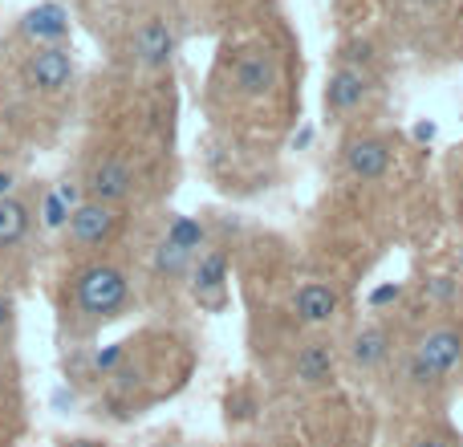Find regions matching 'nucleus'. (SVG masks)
I'll use <instances>...</instances> for the list:
<instances>
[{
    "mask_svg": "<svg viewBox=\"0 0 463 447\" xmlns=\"http://www.w3.org/2000/svg\"><path fill=\"white\" fill-rule=\"evenodd\" d=\"M13 329H16V301L8 289H0V346L13 342Z\"/></svg>",
    "mask_w": 463,
    "mask_h": 447,
    "instance_id": "19",
    "label": "nucleus"
},
{
    "mask_svg": "<svg viewBox=\"0 0 463 447\" xmlns=\"http://www.w3.org/2000/svg\"><path fill=\"white\" fill-rule=\"evenodd\" d=\"M391 346H394L391 329H386L383 321H370V326L354 329V338H350V346H345V354H350V366H354V370L370 375V370H378L386 358H391Z\"/></svg>",
    "mask_w": 463,
    "mask_h": 447,
    "instance_id": "13",
    "label": "nucleus"
},
{
    "mask_svg": "<svg viewBox=\"0 0 463 447\" xmlns=\"http://www.w3.org/2000/svg\"><path fill=\"white\" fill-rule=\"evenodd\" d=\"M73 309L86 321L102 326V321H114L122 309L130 305V277L127 269L110 261H90L73 272Z\"/></svg>",
    "mask_w": 463,
    "mask_h": 447,
    "instance_id": "1",
    "label": "nucleus"
},
{
    "mask_svg": "<svg viewBox=\"0 0 463 447\" xmlns=\"http://www.w3.org/2000/svg\"><path fill=\"white\" fill-rule=\"evenodd\" d=\"M337 375V346L329 342V338H313V342H305L301 350L293 354V378L297 386H309V391H317V386H329Z\"/></svg>",
    "mask_w": 463,
    "mask_h": 447,
    "instance_id": "9",
    "label": "nucleus"
},
{
    "mask_svg": "<svg viewBox=\"0 0 463 447\" xmlns=\"http://www.w3.org/2000/svg\"><path fill=\"white\" fill-rule=\"evenodd\" d=\"M167 244H175V248H184V252H192V256H200L203 252V240H208V232H203V224L200 220H192V216H175L167 224Z\"/></svg>",
    "mask_w": 463,
    "mask_h": 447,
    "instance_id": "16",
    "label": "nucleus"
},
{
    "mask_svg": "<svg viewBox=\"0 0 463 447\" xmlns=\"http://www.w3.org/2000/svg\"><path fill=\"white\" fill-rule=\"evenodd\" d=\"M175 53V33L163 16H146L143 24L135 29V62L143 70H163Z\"/></svg>",
    "mask_w": 463,
    "mask_h": 447,
    "instance_id": "12",
    "label": "nucleus"
},
{
    "mask_svg": "<svg viewBox=\"0 0 463 447\" xmlns=\"http://www.w3.org/2000/svg\"><path fill=\"white\" fill-rule=\"evenodd\" d=\"M415 135H419V138H431V135H435V127H431V122H419Z\"/></svg>",
    "mask_w": 463,
    "mask_h": 447,
    "instance_id": "23",
    "label": "nucleus"
},
{
    "mask_svg": "<svg viewBox=\"0 0 463 447\" xmlns=\"http://www.w3.org/2000/svg\"><path fill=\"white\" fill-rule=\"evenodd\" d=\"M411 447H456V443H451L448 435H419V440L411 443Z\"/></svg>",
    "mask_w": 463,
    "mask_h": 447,
    "instance_id": "21",
    "label": "nucleus"
},
{
    "mask_svg": "<svg viewBox=\"0 0 463 447\" xmlns=\"http://www.w3.org/2000/svg\"><path fill=\"white\" fill-rule=\"evenodd\" d=\"M293 313L305 326H329V321L342 313V293L326 281H305L293 293Z\"/></svg>",
    "mask_w": 463,
    "mask_h": 447,
    "instance_id": "11",
    "label": "nucleus"
},
{
    "mask_svg": "<svg viewBox=\"0 0 463 447\" xmlns=\"http://www.w3.org/2000/svg\"><path fill=\"white\" fill-rule=\"evenodd\" d=\"M419 5H423V8H443L448 0H419Z\"/></svg>",
    "mask_w": 463,
    "mask_h": 447,
    "instance_id": "25",
    "label": "nucleus"
},
{
    "mask_svg": "<svg viewBox=\"0 0 463 447\" xmlns=\"http://www.w3.org/2000/svg\"><path fill=\"white\" fill-rule=\"evenodd\" d=\"M386 301H399V285H383L374 297H370V305H386Z\"/></svg>",
    "mask_w": 463,
    "mask_h": 447,
    "instance_id": "20",
    "label": "nucleus"
},
{
    "mask_svg": "<svg viewBox=\"0 0 463 447\" xmlns=\"http://www.w3.org/2000/svg\"><path fill=\"white\" fill-rule=\"evenodd\" d=\"M24 78L41 94H61L73 78V49L65 41L61 45H37L24 62Z\"/></svg>",
    "mask_w": 463,
    "mask_h": 447,
    "instance_id": "5",
    "label": "nucleus"
},
{
    "mask_svg": "<svg viewBox=\"0 0 463 447\" xmlns=\"http://www.w3.org/2000/svg\"><path fill=\"white\" fill-rule=\"evenodd\" d=\"M370 90H374V78H370L362 65L342 62L326 81V114L329 119H345V114H354L366 102Z\"/></svg>",
    "mask_w": 463,
    "mask_h": 447,
    "instance_id": "6",
    "label": "nucleus"
},
{
    "mask_svg": "<svg viewBox=\"0 0 463 447\" xmlns=\"http://www.w3.org/2000/svg\"><path fill=\"white\" fill-rule=\"evenodd\" d=\"M61 447H102V443H98V440H65Z\"/></svg>",
    "mask_w": 463,
    "mask_h": 447,
    "instance_id": "24",
    "label": "nucleus"
},
{
    "mask_svg": "<svg viewBox=\"0 0 463 447\" xmlns=\"http://www.w3.org/2000/svg\"><path fill=\"white\" fill-rule=\"evenodd\" d=\"M345 171L362 184H374L391 171V143L383 135H358L345 143Z\"/></svg>",
    "mask_w": 463,
    "mask_h": 447,
    "instance_id": "10",
    "label": "nucleus"
},
{
    "mask_svg": "<svg viewBox=\"0 0 463 447\" xmlns=\"http://www.w3.org/2000/svg\"><path fill=\"white\" fill-rule=\"evenodd\" d=\"M192 293L200 305L208 309H224L228 301V248H203L200 256L192 261Z\"/></svg>",
    "mask_w": 463,
    "mask_h": 447,
    "instance_id": "7",
    "label": "nucleus"
},
{
    "mask_svg": "<svg viewBox=\"0 0 463 447\" xmlns=\"http://www.w3.org/2000/svg\"><path fill=\"white\" fill-rule=\"evenodd\" d=\"M81 192H86V200L122 208V204L135 195V171H130V163L118 159V155H98V159L86 167Z\"/></svg>",
    "mask_w": 463,
    "mask_h": 447,
    "instance_id": "4",
    "label": "nucleus"
},
{
    "mask_svg": "<svg viewBox=\"0 0 463 447\" xmlns=\"http://www.w3.org/2000/svg\"><path fill=\"white\" fill-rule=\"evenodd\" d=\"M29 204L16 200V195H5L0 200V252H8V248H16L24 236H29Z\"/></svg>",
    "mask_w": 463,
    "mask_h": 447,
    "instance_id": "15",
    "label": "nucleus"
},
{
    "mask_svg": "<svg viewBox=\"0 0 463 447\" xmlns=\"http://www.w3.org/2000/svg\"><path fill=\"white\" fill-rule=\"evenodd\" d=\"M41 216H45V228H65V224H70V204L61 200V192H49L45 195Z\"/></svg>",
    "mask_w": 463,
    "mask_h": 447,
    "instance_id": "18",
    "label": "nucleus"
},
{
    "mask_svg": "<svg viewBox=\"0 0 463 447\" xmlns=\"http://www.w3.org/2000/svg\"><path fill=\"white\" fill-rule=\"evenodd\" d=\"M463 362V329L459 326H431L419 334L411 354V375L415 383H443Z\"/></svg>",
    "mask_w": 463,
    "mask_h": 447,
    "instance_id": "2",
    "label": "nucleus"
},
{
    "mask_svg": "<svg viewBox=\"0 0 463 447\" xmlns=\"http://www.w3.org/2000/svg\"><path fill=\"white\" fill-rule=\"evenodd\" d=\"M0 383H5V366H0Z\"/></svg>",
    "mask_w": 463,
    "mask_h": 447,
    "instance_id": "26",
    "label": "nucleus"
},
{
    "mask_svg": "<svg viewBox=\"0 0 463 447\" xmlns=\"http://www.w3.org/2000/svg\"><path fill=\"white\" fill-rule=\"evenodd\" d=\"M280 81V62L272 49L256 45V49H244L236 57V90L244 98H264L272 94V86Z\"/></svg>",
    "mask_w": 463,
    "mask_h": 447,
    "instance_id": "8",
    "label": "nucleus"
},
{
    "mask_svg": "<svg viewBox=\"0 0 463 447\" xmlns=\"http://www.w3.org/2000/svg\"><path fill=\"white\" fill-rule=\"evenodd\" d=\"M21 29L29 33L37 45H61L65 33H70V24H65V13L57 5H41V8H33V13L24 16Z\"/></svg>",
    "mask_w": 463,
    "mask_h": 447,
    "instance_id": "14",
    "label": "nucleus"
},
{
    "mask_svg": "<svg viewBox=\"0 0 463 447\" xmlns=\"http://www.w3.org/2000/svg\"><path fill=\"white\" fill-rule=\"evenodd\" d=\"M122 232V208L114 204H98V200H81L70 212L65 224V248L70 252H98V248L114 244Z\"/></svg>",
    "mask_w": 463,
    "mask_h": 447,
    "instance_id": "3",
    "label": "nucleus"
},
{
    "mask_svg": "<svg viewBox=\"0 0 463 447\" xmlns=\"http://www.w3.org/2000/svg\"><path fill=\"white\" fill-rule=\"evenodd\" d=\"M13 195V171H0V200Z\"/></svg>",
    "mask_w": 463,
    "mask_h": 447,
    "instance_id": "22",
    "label": "nucleus"
},
{
    "mask_svg": "<svg viewBox=\"0 0 463 447\" xmlns=\"http://www.w3.org/2000/svg\"><path fill=\"white\" fill-rule=\"evenodd\" d=\"M192 261H195L192 252L167 244V240L155 248V272H159V277H184V272H192Z\"/></svg>",
    "mask_w": 463,
    "mask_h": 447,
    "instance_id": "17",
    "label": "nucleus"
}]
</instances>
